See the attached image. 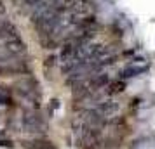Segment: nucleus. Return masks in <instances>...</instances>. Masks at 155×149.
<instances>
[{
    "instance_id": "6",
    "label": "nucleus",
    "mask_w": 155,
    "mask_h": 149,
    "mask_svg": "<svg viewBox=\"0 0 155 149\" xmlns=\"http://www.w3.org/2000/svg\"><path fill=\"white\" fill-rule=\"evenodd\" d=\"M23 147L25 149H58V146L51 139H47L45 135H40V137H33L30 141H25Z\"/></svg>"
},
{
    "instance_id": "12",
    "label": "nucleus",
    "mask_w": 155,
    "mask_h": 149,
    "mask_svg": "<svg viewBox=\"0 0 155 149\" xmlns=\"http://www.w3.org/2000/svg\"><path fill=\"white\" fill-rule=\"evenodd\" d=\"M0 146H4V147H12V142L11 141H0Z\"/></svg>"
},
{
    "instance_id": "5",
    "label": "nucleus",
    "mask_w": 155,
    "mask_h": 149,
    "mask_svg": "<svg viewBox=\"0 0 155 149\" xmlns=\"http://www.w3.org/2000/svg\"><path fill=\"white\" fill-rule=\"evenodd\" d=\"M94 111H98L101 116H105L106 120H112L113 116H117V113L120 111V104L117 102V101L106 97L103 102H99L98 106L94 107Z\"/></svg>"
},
{
    "instance_id": "11",
    "label": "nucleus",
    "mask_w": 155,
    "mask_h": 149,
    "mask_svg": "<svg viewBox=\"0 0 155 149\" xmlns=\"http://www.w3.org/2000/svg\"><path fill=\"white\" fill-rule=\"evenodd\" d=\"M2 16H5V5H4V2L0 0V19H2Z\"/></svg>"
},
{
    "instance_id": "7",
    "label": "nucleus",
    "mask_w": 155,
    "mask_h": 149,
    "mask_svg": "<svg viewBox=\"0 0 155 149\" xmlns=\"http://www.w3.org/2000/svg\"><path fill=\"white\" fill-rule=\"evenodd\" d=\"M19 36V29L12 21L9 19H0V40H11V38H18Z\"/></svg>"
},
{
    "instance_id": "1",
    "label": "nucleus",
    "mask_w": 155,
    "mask_h": 149,
    "mask_svg": "<svg viewBox=\"0 0 155 149\" xmlns=\"http://www.w3.org/2000/svg\"><path fill=\"white\" fill-rule=\"evenodd\" d=\"M21 127L26 134L33 135V137H40V135H45L47 130H49V125H47V120L37 107H30V109H25L21 116Z\"/></svg>"
},
{
    "instance_id": "3",
    "label": "nucleus",
    "mask_w": 155,
    "mask_h": 149,
    "mask_svg": "<svg viewBox=\"0 0 155 149\" xmlns=\"http://www.w3.org/2000/svg\"><path fill=\"white\" fill-rule=\"evenodd\" d=\"M66 11L80 19H84L87 16H94V9H92V4L89 0H71L66 5Z\"/></svg>"
},
{
    "instance_id": "10",
    "label": "nucleus",
    "mask_w": 155,
    "mask_h": 149,
    "mask_svg": "<svg viewBox=\"0 0 155 149\" xmlns=\"http://www.w3.org/2000/svg\"><path fill=\"white\" fill-rule=\"evenodd\" d=\"M141 73H143V70H141L140 66H127V68H124V70L120 71V78L122 80L133 78V76H138Z\"/></svg>"
},
{
    "instance_id": "8",
    "label": "nucleus",
    "mask_w": 155,
    "mask_h": 149,
    "mask_svg": "<svg viewBox=\"0 0 155 149\" xmlns=\"http://www.w3.org/2000/svg\"><path fill=\"white\" fill-rule=\"evenodd\" d=\"M106 87H108L106 88V94L108 95H117V94H122L126 90L127 83H126V80L119 78V80H115V82H112V83H108Z\"/></svg>"
},
{
    "instance_id": "9",
    "label": "nucleus",
    "mask_w": 155,
    "mask_h": 149,
    "mask_svg": "<svg viewBox=\"0 0 155 149\" xmlns=\"http://www.w3.org/2000/svg\"><path fill=\"white\" fill-rule=\"evenodd\" d=\"M0 104L2 106H14V97L12 92L7 87H0Z\"/></svg>"
},
{
    "instance_id": "2",
    "label": "nucleus",
    "mask_w": 155,
    "mask_h": 149,
    "mask_svg": "<svg viewBox=\"0 0 155 149\" xmlns=\"http://www.w3.org/2000/svg\"><path fill=\"white\" fill-rule=\"evenodd\" d=\"M14 92L23 97V99L33 102V107L38 109V101H40V85L38 82L35 80L33 73L30 75H25L23 78H19L18 82L14 83Z\"/></svg>"
},
{
    "instance_id": "4",
    "label": "nucleus",
    "mask_w": 155,
    "mask_h": 149,
    "mask_svg": "<svg viewBox=\"0 0 155 149\" xmlns=\"http://www.w3.org/2000/svg\"><path fill=\"white\" fill-rule=\"evenodd\" d=\"M4 50L11 57H14V59H23V57L28 54V47H26V43L23 42L19 36L18 38H11V40H5L4 42Z\"/></svg>"
}]
</instances>
